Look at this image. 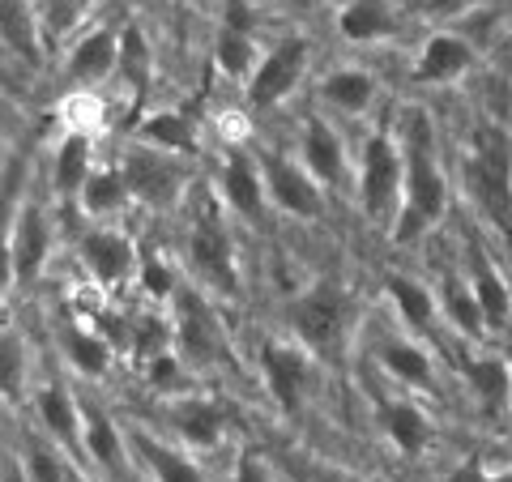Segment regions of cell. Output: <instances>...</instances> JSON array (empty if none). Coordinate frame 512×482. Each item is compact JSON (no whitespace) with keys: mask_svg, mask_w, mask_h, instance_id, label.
Listing matches in <instances>:
<instances>
[{"mask_svg":"<svg viewBox=\"0 0 512 482\" xmlns=\"http://www.w3.org/2000/svg\"><path fill=\"white\" fill-rule=\"evenodd\" d=\"M218 197L227 210H235L239 218L256 222L265 210V175H261V163L239 150V146H227L222 150V163H218Z\"/></svg>","mask_w":512,"mask_h":482,"instance_id":"cell-13","label":"cell"},{"mask_svg":"<svg viewBox=\"0 0 512 482\" xmlns=\"http://www.w3.org/2000/svg\"><path fill=\"white\" fill-rule=\"evenodd\" d=\"M137 278H141V291H146L150 299H175V291H180V273L171 269L167 256H158V252H146L141 256V265H137Z\"/></svg>","mask_w":512,"mask_h":482,"instance_id":"cell-38","label":"cell"},{"mask_svg":"<svg viewBox=\"0 0 512 482\" xmlns=\"http://www.w3.org/2000/svg\"><path fill=\"white\" fill-rule=\"evenodd\" d=\"M256 43H252V30H235V26H222L218 39H214V64L218 73H227L231 82H248L252 69H256Z\"/></svg>","mask_w":512,"mask_h":482,"instance_id":"cell-34","label":"cell"},{"mask_svg":"<svg viewBox=\"0 0 512 482\" xmlns=\"http://www.w3.org/2000/svg\"><path fill=\"white\" fill-rule=\"evenodd\" d=\"M235 482H274V470H269L265 457L239 453V461H235Z\"/></svg>","mask_w":512,"mask_h":482,"instance_id":"cell-43","label":"cell"},{"mask_svg":"<svg viewBox=\"0 0 512 482\" xmlns=\"http://www.w3.org/2000/svg\"><path fill=\"white\" fill-rule=\"evenodd\" d=\"M461 180L495 227L512 231V154L504 146V133L483 128L474 137L470 154H461Z\"/></svg>","mask_w":512,"mask_h":482,"instance_id":"cell-5","label":"cell"},{"mask_svg":"<svg viewBox=\"0 0 512 482\" xmlns=\"http://www.w3.org/2000/svg\"><path fill=\"white\" fill-rule=\"evenodd\" d=\"M291 329L316 359L338 363L346 355L350 329H355V299L346 295L342 282H312L291 303Z\"/></svg>","mask_w":512,"mask_h":482,"instance_id":"cell-3","label":"cell"},{"mask_svg":"<svg viewBox=\"0 0 512 482\" xmlns=\"http://www.w3.org/2000/svg\"><path fill=\"white\" fill-rule=\"evenodd\" d=\"M316 94H320V103L342 111V116H363V111L376 103V77L350 64V69H333L320 77Z\"/></svg>","mask_w":512,"mask_h":482,"instance_id":"cell-24","label":"cell"},{"mask_svg":"<svg viewBox=\"0 0 512 482\" xmlns=\"http://www.w3.org/2000/svg\"><path fill=\"white\" fill-rule=\"evenodd\" d=\"M308 482H363V478L346 474V470H312V474H308Z\"/></svg>","mask_w":512,"mask_h":482,"instance_id":"cell-45","label":"cell"},{"mask_svg":"<svg viewBox=\"0 0 512 482\" xmlns=\"http://www.w3.org/2000/svg\"><path fill=\"white\" fill-rule=\"evenodd\" d=\"M69 482H90V478H82V470H69Z\"/></svg>","mask_w":512,"mask_h":482,"instance_id":"cell-47","label":"cell"},{"mask_svg":"<svg viewBox=\"0 0 512 482\" xmlns=\"http://www.w3.org/2000/svg\"><path fill=\"white\" fill-rule=\"evenodd\" d=\"M299 163L308 167L312 175L325 188H346L350 184V158H346V146L338 137V128L329 120L312 116L303 124V137H299Z\"/></svg>","mask_w":512,"mask_h":482,"instance_id":"cell-15","label":"cell"},{"mask_svg":"<svg viewBox=\"0 0 512 482\" xmlns=\"http://www.w3.org/2000/svg\"><path fill=\"white\" fill-rule=\"evenodd\" d=\"M376 414H380V427H384V436L393 440L397 453L419 457L423 448L431 444V419L419 406H414V401H406V397H380Z\"/></svg>","mask_w":512,"mask_h":482,"instance_id":"cell-22","label":"cell"},{"mask_svg":"<svg viewBox=\"0 0 512 482\" xmlns=\"http://www.w3.org/2000/svg\"><path fill=\"white\" fill-rule=\"evenodd\" d=\"M508 367H512V359H508Z\"/></svg>","mask_w":512,"mask_h":482,"instance_id":"cell-49","label":"cell"},{"mask_svg":"<svg viewBox=\"0 0 512 482\" xmlns=\"http://www.w3.org/2000/svg\"><path fill=\"white\" fill-rule=\"evenodd\" d=\"M282 5H312V0H282Z\"/></svg>","mask_w":512,"mask_h":482,"instance_id":"cell-48","label":"cell"},{"mask_svg":"<svg viewBox=\"0 0 512 482\" xmlns=\"http://www.w3.org/2000/svg\"><path fill=\"white\" fill-rule=\"evenodd\" d=\"M474 47L457 35H431L414 56V82L419 86H453L474 69Z\"/></svg>","mask_w":512,"mask_h":482,"instance_id":"cell-17","label":"cell"},{"mask_svg":"<svg viewBox=\"0 0 512 482\" xmlns=\"http://www.w3.org/2000/svg\"><path fill=\"white\" fill-rule=\"evenodd\" d=\"M124 184L133 192V201L150 205V210H167L184 197L188 188V171H184V154L158 150L150 141H137V146L124 150Z\"/></svg>","mask_w":512,"mask_h":482,"instance_id":"cell-7","label":"cell"},{"mask_svg":"<svg viewBox=\"0 0 512 482\" xmlns=\"http://www.w3.org/2000/svg\"><path fill=\"white\" fill-rule=\"evenodd\" d=\"M18 180H26V158L5 154V214H18Z\"/></svg>","mask_w":512,"mask_h":482,"instance_id":"cell-42","label":"cell"},{"mask_svg":"<svg viewBox=\"0 0 512 482\" xmlns=\"http://www.w3.org/2000/svg\"><path fill=\"white\" fill-rule=\"evenodd\" d=\"M453 482H512V470H504V474H483V470H474V465H470V470H461Z\"/></svg>","mask_w":512,"mask_h":482,"instance_id":"cell-44","label":"cell"},{"mask_svg":"<svg viewBox=\"0 0 512 482\" xmlns=\"http://www.w3.org/2000/svg\"><path fill=\"white\" fill-rule=\"evenodd\" d=\"M402 154H406V192H402V214L393 218V244L410 248L423 239L448 210V180L440 171L436 154V128L423 107H410L402 116Z\"/></svg>","mask_w":512,"mask_h":482,"instance_id":"cell-1","label":"cell"},{"mask_svg":"<svg viewBox=\"0 0 512 482\" xmlns=\"http://www.w3.org/2000/svg\"><path fill=\"white\" fill-rule=\"evenodd\" d=\"M137 141H150V146L171 154H192L197 150V128L184 111H150L137 128Z\"/></svg>","mask_w":512,"mask_h":482,"instance_id":"cell-31","label":"cell"},{"mask_svg":"<svg viewBox=\"0 0 512 482\" xmlns=\"http://www.w3.org/2000/svg\"><path fill=\"white\" fill-rule=\"evenodd\" d=\"M35 414L47 440L60 448H82V401H77L60 380H47L35 397Z\"/></svg>","mask_w":512,"mask_h":482,"instance_id":"cell-19","label":"cell"},{"mask_svg":"<svg viewBox=\"0 0 512 482\" xmlns=\"http://www.w3.org/2000/svg\"><path fill=\"white\" fill-rule=\"evenodd\" d=\"M440 312L453 320L457 333H470V337H483L487 333L483 303H478L474 286H466L461 278H444V286H440Z\"/></svg>","mask_w":512,"mask_h":482,"instance_id":"cell-33","label":"cell"},{"mask_svg":"<svg viewBox=\"0 0 512 482\" xmlns=\"http://www.w3.org/2000/svg\"><path fill=\"white\" fill-rule=\"evenodd\" d=\"M384 291H389L393 308L410 325V333H431L440 316V295H431L423 282L406 278V273H384Z\"/></svg>","mask_w":512,"mask_h":482,"instance_id":"cell-28","label":"cell"},{"mask_svg":"<svg viewBox=\"0 0 512 482\" xmlns=\"http://www.w3.org/2000/svg\"><path fill=\"white\" fill-rule=\"evenodd\" d=\"M82 453L90 465H99L103 474H120L124 470V436L116 419L99 406V401L82 397Z\"/></svg>","mask_w":512,"mask_h":482,"instance_id":"cell-21","label":"cell"},{"mask_svg":"<svg viewBox=\"0 0 512 482\" xmlns=\"http://www.w3.org/2000/svg\"><path fill=\"white\" fill-rule=\"evenodd\" d=\"M5 482H30V474H26V465L18 461V457H5Z\"/></svg>","mask_w":512,"mask_h":482,"instance_id":"cell-46","label":"cell"},{"mask_svg":"<svg viewBox=\"0 0 512 482\" xmlns=\"http://www.w3.org/2000/svg\"><path fill=\"white\" fill-rule=\"evenodd\" d=\"M359 205L372 222H389L402 214V192H406V154L402 141H393L389 133H376L363 141L359 154V175H355Z\"/></svg>","mask_w":512,"mask_h":482,"instance_id":"cell-6","label":"cell"},{"mask_svg":"<svg viewBox=\"0 0 512 482\" xmlns=\"http://www.w3.org/2000/svg\"><path fill=\"white\" fill-rule=\"evenodd\" d=\"M376 363L389 372L397 384H410V389H431L436 384V367L423 346L406 342V337H380L376 342Z\"/></svg>","mask_w":512,"mask_h":482,"instance_id":"cell-25","label":"cell"},{"mask_svg":"<svg viewBox=\"0 0 512 482\" xmlns=\"http://www.w3.org/2000/svg\"><path fill=\"white\" fill-rule=\"evenodd\" d=\"M483 5L487 0H410V9L423 13V18H466V13Z\"/></svg>","mask_w":512,"mask_h":482,"instance_id":"cell-41","label":"cell"},{"mask_svg":"<svg viewBox=\"0 0 512 482\" xmlns=\"http://www.w3.org/2000/svg\"><path fill=\"white\" fill-rule=\"evenodd\" d=\"M256 163H261L269 201H274L282 214L303 218V222H316L325 214V192H320L325 184H320L303 163H295V158H286V154H269V150L256 158Z\"/></svg>","mask_w":512,"mask_h":482,"instance_id":"cell-10","label":"cell"},{"mask_svg":"<svg viewBox=\"0 0 512 482\" xmlns=\"http://www.w3.org/2000/svg\"><path fill=\"white\" fill-rule=\"evenodd\" d=\"M82 210H86V218H116L128 201H133V192H128V184H124V171H116V167H94V175L86 180V188H82Z\"/></svg>","mask_w":512,"mask_h":482,"instance_id":"cell-30","label":"cell"},{"mask_svg":"<svg viewBox=\"0 0 512 482\" xmlns=\"http://www.w3.org/2000/svg\"><path fill=\"white\" fill-rule=\"evenodd\" d=\"M120 73V30L116 26H94L82 39L69 47V60H64V77L82 90L103 86L107 77Z\"/></svg>","mask_w":512,"mask_h":482,"instance_id":"cell-14","label":"cell"},{"mask_svg":"<svg viewBox=\"0 0 512 482\" xmlns=\"http://www.w3.org/2000/svg\"><path fill=\"white\" fill-rule=\"evenodd\" d=\"M461 376H466L474 401L487 414H504L512 406V367L504 359H495V355L466 359L461 363Z\"/></svg>","mask_w":512,"mask_h":482,"instance_id":"cell-27","label":"cell"},{"mask_svg":"<svg viewBox=\"0 0 512 482\" xmlns=\"http://www.w3.org/2000/svg\"><path fill=\"white\" fill-rule=\"evenodd\" d=\"M466 265H470L474 295H478V303H483L487 329H508L512 325V291H508V282L500 278V269L491 265V256H487V248L478 244V239H470Z\"/></svg>","mask_w":512,"mask_h":482,"instance_id":"cell-20","label":"cell"},{"mask_svg":"<svg viewBox=\"0 0 512 482\" xmlns=\"http://www.w3.org/2000/svg\"><path fill=\"white\" fill-rule=\"evenodd\" d=\"M9 282L13 286H30L43 273L47 256H52V222H47V210L35 201H26L18 214H9Z\"/></svg>","mask_w":512,"mask_h":482,"instance_id":"cell-11","label":"cell"},{"mask_svg":"<svg viewBox=\"0 0 512 482\" xmlns=\"http://www.w3.org/2000/svg\"><path fill=\"white\" fill-rule=\"evenodd\" d=\"M22 465L30 482H69V470H73V465H64L56 440H30L22 453Z\"/></svg>","mask_w":512,"mask_h":482,"instance_id":"cell-37","label":"cell"},{"mask_svg":"<svg viewBox=\"0 0 512 482\" xmlns=\"http://www.w3.org/2000/svg\"><path fill=\"white\" fill-rule=\"evenodd\" d=\"M94 5H99V0H35L43 43H64L69 35H77Z\"/></svg>","mask_w":512,"mask_h":482,"instance_id":"cell-35","label":"cell"},{"mask_svg":"<svg viewBox=\"0 0 512 482\" xmlns=\"http://www.w3.org/2000/svg\"><path fill=\"white\" fill-rule=\"evenodd\" d=\"M184 265L192 269L197 286L214 295H235L239 291V261H235V239L222 218V205L205 197L188 218L184 231Z\"/></svg>","mask_w":512,"mask_h":482,"instance_id":"cell-2","label":"cell"},{"mask_svg":"<svg viewBox=\"0 0 512 482\" xmlns=\"http://www.w3.org/2000/svg\"><path fill=\"white\" fill-rule=\"evenodd\" d=\"M0 30H5L9 56H22L26 64L43 60V26L35 13V0H0Z\"/></svg>","mask_w":512,"mask_h":482,"instance_id":"cell-26","label":"cell"},{"mask_svg":"<svg viewBox=\"0 0 512 482\" xmlns=\"http://www.w3.org/2000/svg\"><path fill=\"white\" fill-rule=\"evenodd\" d=\"M133 448H137V457L150 465L154 482H205V474L192 465V457L158 444L154 436H146V431H133Z\"/></svg>","mask_w":512,"mask_h":482,"instance_id":"cell-32","label":"cell"},{"mask_svg":"<svg viewBox=\"0 0 512 482\" xmlns=\"http://www.w3.org/2000/svg\"><path fill=\"white\" fill-rule=\"evenodd\" d=\"M77 252H82V261L90 269V278L103 286V291H116V286H124L128 278H137V244L128 231H116V227H94L82 235V244H77Z\"/></svg>","mask_w":512,"mask_h":482,"instance_id":"cell-12","label":"cell"},{"mask_svg":"<svg viewBox=\"0 0 512 482\" xmlns=\"http://www.w3.org/2000/svg\"><path fill=\"white\" fill-rule=\"evenodd\" d=\"M64 355H69L73 372H82L90 380H99L111 367V346L90 329H64Z\"/></svg>","mask_w":512,"mask_h":482,"instance_id":"cell-36","label":"cell"},{"mask_svg":"<svg viewBox=\"0 0 512 482\" xmlns=\"http://www.w3.org/2000/svg\"><path fill=\"white\" fill-rule=\"evenodd\" d=\"M0 363H5V397L13 401L26 389V342L13 329H5V342H0Z\"/></svg>","mask_w":512,"mask_h":482,"instance_id":"cell-39","label":"cell"},{"mask_svg":"<svg viewBox=\"0 0 512 482\" xmlns=\"http://www.w3.org/2000/svg\"><path fill=\"white\" fill-rule=\"evenodd\" d=\"M308 60H312V43L308 39H303V35H282L261 60H256L252 77L244 82L248 107L252 111L278 107L286 94H291L303 82V73H308Z\"/></svg>","mask_w":512,"mask_h":482,"instance_id":"cell-8","label":"cell"},{"mask_svg":"<svg viewBox=\"0 0 512 482\" xmlns=\"http://www.w3.org/2000/svg\"><path fill=\"white\" fill-rule=\"evenodd\" d=\"M90 175H94V133L69 128L56 158H52V184H56V192L64 201H77Z\"/></svg>","mask_w":512,"mask_h":482,"instance_id":"cell-23","label":"cell"},{"mask_svg":"<svg viewBox=\"0 0 512 482\" xmlns=\"http://www.w3.org/2000/svg\"><path fill=\"white\" fill-rule=\"evenodd\" d=\"M167 423L175 427V436L192 448H214L222 427L231 423V406L214 397H175L167 401Z\"/></svg>","mask_w":512,"mask_h":482,"instance_id":"cell-16","label":"cell"},{"mask_svg":"<svg viewBox=\"0 0 512 482\" xmlns=\"http://www.w3.org/2000/svg\"><path fill=\"white\" fill-rule=\"evenodd\" d=\"M146 372H150L154 389H163V393H175V389H184L188 384V363H184L180 350H158Z\"/></svg>","mask_w":512,"mask_h":482,"instance_id":"cell-40","label":"cell"},{"mask_svg":"<svg viewBox=\"0 0 512 482\" xmlns=\"http://www.w3.org/2000/svg\"><path fill=\"white\" fill-rule=\"evenodd\" d=\"M171 342L188 367L210 372V367L231 363V337L222 329L218 312L205 299V286H180L171 299Z\"/></svg>","mask_w":512,"mask_h":482,"instance_id":"cell-4","label":"cell"},{"mask_svg":"<svg viewBox=\"0 0 512 482\" xmlns=\"http://www.w3.org/2000/svg\"><path fill=\"white\" fill-rule=\"evenodd\" d=\"M338 35L346 43H384L402 35V13L393 0H346L338 9Z\"/></svg>","mask_w":512,"mask_h":482,"instance_id":"cell-18","label":"cell"},{"mask_svg":"<svg viewBox=\"0 0 512 482\" xmlns=\"http://www.w3.org/2000/svg\"><path fill=\"white\" fill-rule=\"evenodd\" d=\"M120 77L137 99H146V90L154 82V47H150V35L137 22L120 26Z\"/></svg>","mask_w":512,"mask_h":482,"instance_id":"cell-29","label":"cell"},{"mask_svg":"<svg viewBox=\"0 0 512 482\" xmlns=\"http://www.w3.org/2000/svg\"><path fill=\"white\" fill-rule=\"evenodd\" d=\"M261 376H265V389L274 397V406L282 414H299L303 397L312 389V350L303 342L265 337L261 342Z\"/></svg>","mask_w":512,"mask_h":482,"instance_id":"cell-9","label":"cell"}]
</instances>
